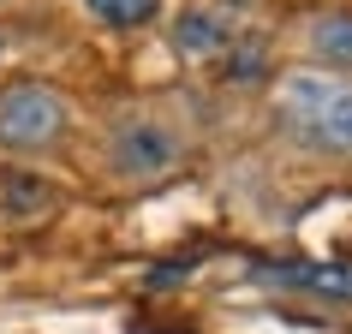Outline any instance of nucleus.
<instances>
[{"mask_svg": "<svg viewBox=\"0 0 352 334\" xmlns=\"http://www.w3.org/2000/svg\"><path fill=\"white\" fill-rule=\"evenodd\" d=\"M280 120L316 144L352 149V84L322 72H293L280 84Z\"/></svg>", "mask_w": 352, "mask_h": 334, "instance_id": "obj_1", "label": "nucleus"}, {"mask_svg": "<svg viewBox=\"0 0 352 334\" xmlns=\"http://www.w3.org/2000/svg\"><path fill=\"white\" fill-rule=\"evenodd\" d=\"M66 131V102L42 84H12L0 96V144L12 149H42Z\"/></svg>", "mask_w": 352, "mask_h": 334, "instance_id": "obj_2", "label": "nucleus"}, {"mask_svg": "<svg viewBox=\"0 0 352 334\" xmlns=\"http://www.w3.org/2000/svg\"><path fill=\"white\" fill-rule=\"evenodd\" d=\"M179 162V137L155 120H131L120 126L113 137V167L126 173V179H149V173H167V167Z\"/></svg>", "mask_w": 352, "mask_h": 334, "instance_id": "obj_3", "label": "nucleus"}, {"mask_svg": "<svg viewBox=\"0 0 352 334\" xmlns=\"http://www.w3.org/2000/svg\"><path fill=\"white\" fill-rule=\"evenodd\" d=\"M257 275L275 280V287H305V293L352 298V269L346 263H263Z\"/></svg>", "mask_w": 352, "mask_h": 334, "instance_id": "obj_4", "label": "nucleus"}, {"mask_svg": "<svg viewBox=\"0 0 352 334\" xmlns=\"http://www.w3.org/2000/svg\"><path fill=\"white\" fill-rule=\"evenodd\" d=\"M173 42H179V54H227L233 48V24H227V12H215V6H191V12H179V24H173Z\"/></svg>", "mask_w": 352, "mask_h": 334, "instance_id": "obj_5", "label": "nucleus"}, {"mask_svg": "<svg viewBox=\"0 0 352 334\" xmlns=\"http://www.w3.org/2000/svg\"><path fill=\"white\" fill-rule=\"evenodd\" d=\"M311 48L334 66H352V12H322L311 24Z\"/></svg>", "mask_w": 352, "mask_h": 334, "instance_id": "obj_6", "label": "nucleus"}, {"mask_svg": "<svg viewBox=\"0 0 352 334\" xmlns=\"http://www.w3.org/2000/svg\"><path fill=\"white\" fill-rule=\"evenodd\" d=\"M84 6H90L102 24H113V30H138V24L155 19V6H162V0H84Z\"/></svg>", "mask_w": 352, "mask_h": 334, "instance_id": "obj_7", "label": "nucleus"}]
</instances>
